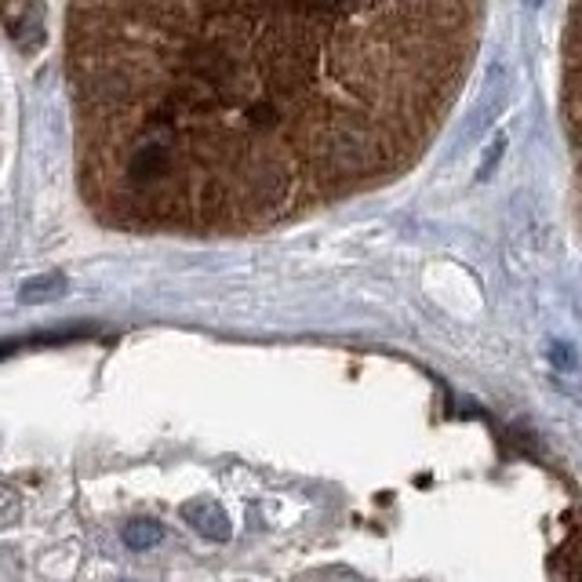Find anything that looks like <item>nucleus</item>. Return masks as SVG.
<instances>
[{
	"label": "nucleus",
	"instance_id": "1",
	"mask_svg": "<svg viewBox=\"0 0 582 582\" xmlns=\"http://www.w3.org/2000/svg\"><path fill=\"white\" fill-rule=\"evenodd\" d=\"M182 517L190 521L201 536H208V539H230V521H226V514L219 510V506L212 502V499H197V502H186V510H182Z\"/></svg>",
	"mask_w": 582,
	"mask_h": 582
},
{
	"label": "nucleus",
	"instance_id": "2",
	"mask_svg": "<svg viewBox=\"0 0 582 582\" xmlns=\"http://www.w3.org/2000/svg\"><path fill=\"white\" fill-rule=\"evenodd\" d=\"M62 288H66V281L59 274H47V277H36V281H27L22 284V303H47V299H59Z\"/></svg>",
	"mask_w": 582,
	"mask_h": 582
},
{
	"label": "nucleus",
	"instance_id": "3",
	"mask_svg": "<svg viewBox=\"0 0 582 582\" xmlns=\"http://www.w3.org/2000/svg\"><path fill=\"white\" fill-rule=\"evenodd\" d=\"M160 539H165V531H160L157 521H131L124 528V542H128L131 550H150Z\"/></svg>",
	"mask_w": 582,
	"mask_h": 582
},
{
	"label": "nucleus",
	"instance_id": "4",
	"mask_svg": "<svg viewBox=\"0 0 582 582\" xmlns=\"http://www.w3.org/2000/svg\"><path fill=\"white\" fill-rule=\"evenodd\" d=\"M15 514H19V506H15V491H4V525H15Z\"/></svg>",
	"mask_w": 582,
	"mask_h": 582
}]
</instances>
